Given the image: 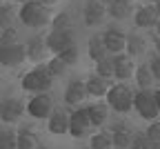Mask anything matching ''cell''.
<instances>
[{
	"instance_id": "d6a6232c",
	"label": "cell",
	"mask_w": 160,
	"mask_h": 149,
	"mask_svg": "<svg viewBox=\"0 0 160 149\" xmlns=\"http://www.w3.org/2000/svg\"><path fill=\"white\" fill-rule=\"evenodd\" d=\"M129 149H151V140H149L145 134H138V136H133V138H131Z\"/></svg>"
},
{
	"instance_id": "e575fe53",
	"label": "cell",
	"mask_w": 160,
	"mask_h": 149,
	"mask_svg": "<svg viewBox=\"0 0 160 149\" xmlns=\"http://www.w3.org/2000/svg\"><path fill=\"white\" fill-rule=\"evenodd\" d=\"M149 67H151L153 80H160V56H158V54H153V56H151V62H149Z\"/></svg>"
},
{
	"instance_id": "30bf717a",
	"label": "cell",
	"mask_w": 160,
	"mask_h": 149,
	"mask_svg": "<svg viewBox=\"0 0 160 149\" xmlns=\"http://www.w3.org/2000/svg\"><path fill=\"white\" fill-rule=\"evenodd\" d=\"M25 47H27V58H29L31 62H36V65H42V62L47 60V56H49L45 36H36V38H31Z\"/></svg>"
},
{
	"instance_id": "f1b7e54d",
	"label": "cell",
	"mask_w": 160,
	"mask_h": 149,
	"mask_svg": "<svg viewBox=\"0 0 160 149\" xmlns=\"http://www.w3.org/2000/svg\"><path fill=\"white\" fill-rule=\"evenodd\" d=\"M47 69H49V74H51L53 78H58V76H65L67 65L60 60V56H53V58H49V62H47Z\"/></svg>"
},
{
	"instance_id": "8fae6325",
	"label": "cell",
	"mask_w": 160,
	"mask_h": 149,
	"mask_svg": "<svg viewBox=\"0 0 160 149\" xmlns=\"http://www.w3.org/2000/svg\"><path fill=\"white\" fill-rule=\"evenodd\" d=\"M111 62H113V76L125 82L133 76V58H129L127 54H116L111 56Z\"/></svg>"
},
{
	"instance_id": "9c48e42d",
	"label": "cell",
	"mask_w": 160,
	"mask_h": 149,
	"mask_svg": "<svg viewBox=\"0 0 160 149\" xmlns=\"http://www.w3.org/2000/svg\"><path fill=\"white\" fill-rule=\"evenodd\" d=\"M25 111H27L25 102L18 100V98H5L2 102H0V120L7 122V125L18 122L20 118L25 116Z\"/></svg>"
},
{
	"instance_id": "d4e9b609",
	"label": "cell",
	"mask_w": 160,
	"mask_h": 149,
	"mask_svg": "<svg viewBox=\"0 0 160 149\" xmlns=\"http://www.w3.org/2000/svg\"><path fill=\"white\" fill-rule=\"evenodd\" d=\"M16 16H18V5H13V3H2L0 5V29H7V27H11L13 25V20H16Z\"/></svg>"
},
{
	"instance_id": "484cf974",
	"label": "cell",
	"mask_w": 160,
	"mask_h": 149,
	"mask_svg": "<svg viewBox=\"0 0 160 149\" xmlns=\"http://www.w3.org/2000/svg\"><path fill=\"white\" fill-rule=\"evenodd\" d=\"M91 149H113L111 131H98L91 136Z\"/></svg>"
},
{
	"instance_id": "5bb4252c",
	"label": "cell",
	"mask_w": 160,
	"mask_h": 149,
	"mask_svg": "<svg viewBox=\"0 0 160 149\" xmlns=\"http://www.w3.org/2000/svg\"><path fill=\"white\" fill-rule=\"evenodd\" d=\"M102 42L109 54H125V45H127V33L118 31V29H109L102 33Z\"/></svg>"
},
{
	"instance_id": "d6986e66",
	"label": "cell",
	"mask_w": 160,
	"mask_h": 149,
	"mask_svg": "<svg viewBox=\"0 0 160 149\" xmlns=\"http://www.w3.org/2000/svg\"><path fill=\"white\" fill-rule=\"evenodd\" d=\"M85 87H87V96H93V98H102V96H107V91H109V87H111V80H107V78H100V76H89L87 80H85Z\"/></svg>"
},
{
	"instance_id": "9a60e30c",
	"label": "cell",
	"mask_w": 160,
	"mask_h": 149,
	"mask_svg": "<svg viewBox=\"0 0 160 149\" xmlns=\"http://www.w3.org/2000/svg\"><path fill=\"white\" fill-rule=\"evenodd\" d=\"M109 105L102 102V100H96L93 105H89L87 107V114H89V120H91V127L93 129H98V127H102L109 118Z\"/></svg>"
},
{
	"instance_id": "83f0119b",
	"label": "cell",
	"mask_w": 160,
	"mask_h": 149,
	"mask_svg": "<svg viewBox=\"0 0 160 149\" xmlns=\"http://www.w3.org/2000/svg\"><path fill=\"white\" fill-rule=\"evenodd\" d=\"M0 149H18V131L13 129L0 131Z\"/></svg>"
},
{
	"instance_id": "ab89813d",
	"label": "cell",
	"mask_w": 160,
	"mask_h": 149,
	"mask_svg": "<svg viewBox=\"0 0 160 149\" xmlns=\"http://www.w3.org/2000/svg\"><path fill=\"white\" fill-rule=\"evenodd\" d=\"M153 7H156V11H158V18H160V0H156V5H153Z\"/></svg>"
},
{
	"instance_id": "cb8c5ba5",
	"label": "cell",
	"mask_w": 160,
	"mask_h": 149,
	"mask_svg": "<svg viewBox=\"0 0 160 149\" xmlns=\"http://www.w3.org/2000/svg\"><path fill=\"white\" fill-rule=\"evenodd\" d=\"M136 82L140 89H151V82H153V74H151V67L149 62H142V65L136 67Z\"/></svg>"
},
{
	"instance_id": "ee69618b",
	"label": "cell",
	"mask_w": 160,
	"mask_h": 149,
	"mask_svg": "<svg viewBox=\"0 0 160 149\" xmlns=\"http://www.w3.org/2000/svg\"><path fill=\"white\" fill-rule=\"evenodd\" d=\"M145 5H156V0H142Z\"/></svg>"
},
{
	"instance_id": "bcb514c9",
	"label": "cell",
	"mask_w": 160,
	"mask_h": 149,
	"mask_svg": "<svg viewBox=\"0 0 160 149\" xmlns=\"http://www.w3.org/2000/svg\"><path fill=\"white\" fill-rule=\"evenodd\" d=\"M0 91H2V78H0Z\"/></svg>"
},
{
	"instance_id": "d590c367",
	"label": "cell",
	"mask_w": 160,
	"mask_h": 149,
	"mask_svg": "<svg viewBox=\"0 0 160 149\" xmlns=\"http://www.w3.org/2000/svg\"><path fill=\"white\" fill-rule=\"evenodd\" d=\"M153 47H156V54L160 56V36H158L156 31H153Z\"/></svg>"
},
{
	"instance_id": "6da1fadb",
	"label": "cell",
	"mask_w": 160,
	"mask_h": 149,
	"mask_svg": "<svg viewBox=\"0 0 160 149\" xmlns=\"http://www.w3.org/2000/svg\"><path fill=\"white\" fill-rule=\"evenodd\" d=\"M18 18L22 20L27 27L38 29V27L49 25L51 13H49V7H45L40 0H27V3H22L18 7Z\"/></svg>"
},
{
	"instance_id": "4316f807",
	"label": "cell",
	"mask_w": 160,
	"mask_h": 149,
	"mask_svg": "<svg viewBox=\"0 0 160 149\" xmlns=\"http://www.w3.org/2000/svg\"><path fill=\"white\" fill-rule=\"evenodd\" d=\"M96 76L107 78V80L113 78V62H111V56H107V58H102V60L96 62Z\"/></svg>"
},
{
	"instance_id": "ba28073f",
	"label": "cell",
	"mask_w": 160,
	"mask_h": 149,
	"mask_svg": "<svg viewBox=\"0 0 160 149\" xmlns=\"http://www.w3.org/2000/svg\"><path fill=\"white\" fill-rule=\"evenodd\" d=\"M91 127V120H89V114H87V107H78L73 111H69V131L73 138H82Z\"/></svg>"
},
{
	"instance_id": "52a82bcc",
	"label": "cell",
	"mask_w": 160,
	"mask_h": 149,
	"mask_svg": "<svg viewBox=\"0 0 160 149\" xmlns=\"http://www.w3.org/2000/svg\"><path fill=\"white\" fill-rule=\"evenodd\" d=\"M45 42H47V49L58 56L60 51H65V49H69V47L76 45V31H73V29H65V31L51 29V31L47 33Z\"/></svg>"
},
{
	"instance_id": "4fadbf2b",
	"label": "cell",
	"mask_w": 160,
	"mask_h": 149,
	"mask_svg": "<svg viewBox=\"0 0 160 149\" xmlns=\"http://www.w3.org/2000/svg\"><path fill=\"white\" fill-rule=\"evenodd\" d=\"M47 129H49V134H53V136H62V134H67V131H69V111L62 109V107L53 109V114L49 116Z\"/></svg>"
},
{
	"instance_id": "7c38bea8",
	"label": "cell",
	"mask_w": 160,
	"mask_h": 149,
	"mask_svg": "<svg viewBox=\"0 0 160 149\" xmlns=\"http://www.w3.org/2000/svg\"><path fill=\"white\" fill-rule=\"evenodd\" d=\"M158 11H156V7L153 5H145V7H138L136 9V13H133V23H136V27H140V29H153L156 25H158Z\"/></svg>"
},
{
	"instance_id": "7a4b0ae2",
	"label": "cell",
	"mask_w": 160,
	"mask_h": 149,
	"mask_svg": "<svg viewBox=\"0 0 160 149\" xmlns=\"http://www.w3.org/2000/svg\"><path fill=\"white\" fill-rule=\"evenodd\" d=\"M51 85H53V76L49 74L47 65H36L31 71L22 74V80H20V87L31 94H45L51 89Z\"/></svg>"
},
{
	"instance_id": "8992f818",
	"label": "cell",
	"mask_w": 160,
	"mask_h": 149,
	"mask_svg": "<svg viewBox=\"0 0 160 149\" xmlns=\"http://www.w3.org/2000/svg\"><path fill=\"white\" fill-rule=\"evenodd\" d=\"M27 60V47L25 42H13V45H2L0 42V65L5 67H18Z\"/></svg>"
},
{
	"instance_id": "f546056e",
	"label": "cell",
	"mask_w": 160,
	"mask_h": 149,
	"mask_svg": "<svg viewBox=\"0 0 160 149\" xmlns=\"http://www.w3.org/2000/svg\"><path fill=\"white\" fill-rule=\"evenodd\" d=\"M58 56H60V60H62L67 67H73L76 62L80 60V51H78V47H76V45H73V47H69V49H65V51H60Z\"/></svg>"
},
{
	"instance_id": "5b68a950",
	"label": "cell",
	"mask_w": 160,
	"mask_h": 149,
	"mask_svg": "<svg viewBox=\"0 0 160 149\" xmlns=\"http://www.w3.org/2000/svg\"><path fill=\"white\" fill-rule=\"evenodd\" d=\"M53 98L49 96V91H45V94H33L31 96V100L27 102V114L31 116V118H36V120H45V118H49L51 114H53Z\"/></svg>"
},
{
	"instance_id": "ac0fdd59",
	"label": "cell",
	"mask_w": 160,
	"mask_h": 149,
	"mask_svg": "<svg viewBox=\"0 0 160 149\" xmlns=\"http://www.w3.org/2000/svg\"><path fill=\"white\" fill-rule=\"evenodd\" d=\"M85 98H89L85 82H82V80H71V82L67 85V89H65V102L73 107V105H80Z\"/></svg>"
},
{
	"instance_id": "836d02e7",
	"label": "cell",
	"mask_w": 160,
	"mask_h": 149,
	"mask_svg": "<svg viewBox=\"0 0 160 149\" xmlns=\"http://www.w3.org/2000/svg\"><path fill=\"white\" fill-rule=\"evenodd\" d=\"M145 136H147L151 142H160V120H151V125L147 127Z\"/></svg>"
},
{
	"instance_id": "ffe728a7",
	"label": "cell",
	"mask_w": 160,
	"mask_h": 149,
	"mask_svg": "<svg viewBox=\"0 0 160 149\" xmlns=\"http://www.w3.org/2000/svg\"><path fill=\"white\" fill-rule=\"evenodd\" d=\"M133 11V0H113L111 5H107V16L113 20H125Z\"/></svg>"
},
{
	"instance_id": "2e32d148",
	"label": "cell",
	"mask_w": 160,
	"mask_h": 149,
	"mask_svg": "<svg viewBox=\"0 0 160 149\" xmlns=\"http://www.w3.org/2000/svg\"><path fill=\"white\" fill-rule=\"evenodd\" d=\"M105 16H107V7L105 5H100L98 0L87 3V7H85V25L87 27H98L105 20Z\"/></svg>"
},
{
	"instance_id": "74e56055",
	"label": "cell",
	"mask_w": 160,
	"mask_h": 149,
	"mask_svg": "<svg viewBox=\"0 0 160 149\" xmlns=\"http://www.w3.org/2000/svg\"><path fill=\"white\" fill-rule=\"evenodd\" d=\"M40 3H42L45 7H51V5H56V3H58V0H40Z\"/></svg>"
},
{
	"instance_id": "603a6c76",
	"label": "cell",
	"mask_w": 160,
	"mask_h": 149,
	"mask_svg": "<svg viewBox=\"0 0 160 149\" xmlns=\"http://www.w3.org/2000/svg\"><path fill=\"white\" fill-rule=\"evenodd\" d=\"M38 145H40V140H38L36 129L25 127V129L18 131V149H36Z\"/></svg>"
},
{
	"instance_id": "3957f363",
	"label": "cell",
	"mask_w": 160,
	"mask_h": 149,
	"mask_svg": "<svg viewBox=\"0 0 160 149\" xmlns=\"http://www.w3.org/2000/svg\"><path fill=\"white\" fill-rule=\"evenodd\" d=\"M105 102L109 105V109H113L118 114H127L133 109V89L125 82L111 85L105 96Z\"/></svg>"
},
{
	"instance_id": "7bdbcfd3",
	"label": "cell",
	"mask_w": 160,
	"mask_h": 149,
	"mask_svg": "<svg viewBox=\"0 0 160 149\" xmlns=\"http://www.w3.org/2000/svg\"><path fill=\"white\" fill-rule=\"evenodd\" d=\"M151 149H160V142H151Z\"/></svg>"
},
{
	"instance_id": "60d3db41",
	"label": "cell",
	"mask_w": 160,
	"mask_h": 149,
	"mask_svg": "<svg viewBox=\"0 0 160 149\" xmlns=\"http://www.w3.org/2000/svg\"><path fill=\"white\" fill-rule=\"evenodd\" d=\"M13 5H22V3H27V0H11Z\"/></svg>"
},
{
	"instance_id": "b9f144b4",
	"label": "cell",
	"mask_w": 160,
	"mask_h": 149,
	"mask_svg": "<svg viewBox=\"0 0 160 149\" xmlns=\"http://www.w3.org/2000/svg\"><path fill=\"white\" fill-rule=\"evenodd\" d=\"M153 29H156V33H158V36H160V20H158V25H156V27H153Z\"/></svg>"
},
{
	"instance_id": "e0dca14e",
	"label": "cell",
	"mask_w": 160,
	"mask_h": 149,
	"mask_svg": "<svg viewBox=\"0 0 160 149\" xmlns=\"http://www.w3.org/2000/svg\"><path fill=\"white\" fill-rule=\"evenodd\" d=\"M131 138H133V134H131V129H129V125L118 122V125L111 127V140H113V147H116V149H129Z\"/></svg>"
},
{
	"instance_id": "c3c4849f",
	"label": "cell",
	"mask_w": 160,
	"mask_h": 149,
	"mask_svg": "<svg viewBox=\"0 0 160 149\" xmlns=\"http://www.w3.org/2000/svg\"><path fill=\"white\" fill-rule=\"evenodd\" d=\"M113 149H116V147H113Z\"/></svg>"
},
{
	"instance_id": "4dcf8cb0",
	"label": "cell",
	"mask_w": 160,
	"mask_h": 149,
	"mask_svg": "<svg viewBox=\"0 0 160 149\" xmlns=\"http://www.w3.org/2000/svg\"><path fill=\"white\" fill-rule=\"evenodd\" d=\"M53 29L56 31H65V29H71V16L69 13H58L56 18H53Z\"/></svg>"
},
{
	"instance_id": "277c9868",
	"label": "cell",
	"mask_w": 160,
	"mask_h": 149,
	"mask_svg": "<svg viewBox=\"0 0 160 149\" xmlns=\"http://www.w3.org/2000/svg\"><path fill=\"white\" fill-rule=\"evenodd\" d=\"M133 109L136 114L142 118V120H156L160 116L158 107H156V100H153V91L151 89H140L133 91Z\"/></svg>"
},
{
	"instance_id": "8d00e7d4",
	"label": "cell",
	"mask_w": 160,
	"mask_h": 149,
	"mask_svg": "<svg viewBox=\"0 0 160 149\" xmlns=\"http://www.w3.org/2000/svg\"><path fill=\"white\" fill-rule=\"evenodd\" d=\"M153 100H156V107H158V111H160V87L153 89Z\"/></svg>"
},
{
	"instance_id": "f6af8a7d",
	"label": "cell",
	"mask_w": 160,
	"mask_h": 149,
	"mask_svg": "<svg viewBox=\"0 0 160 149\" xmlns=\"http://www.w3.org/2000/svg\"><path fill=\"white\" fill-rule=\"evenodd\" d=\"M36 149H49V147H42V145H38V147H36Z\"/></svg>"
},
{
	"instance_id": "44dd1931",
	"label": "cell",
	"mask_w": 160,
	"mask_h": 149,
	"mask_svg": "<svg viewBox=\"0 0 160 149\" xmlns=\"http://www.w3.org/2000/svg\"><path fill=\"white\" fill-rule=\"evenodd\" d=\"M145 51H147V40L142 36H138V33H129L127 36V45H125V54L129 58H138Z\"/></svg>"
},
{
	"instance_id": "f35d334b",
	"label": "cell",
	"mask_w": 160,
	"mask_h": 149,
	"mask_svg": "<svg viewBox=\"0 0 160 149\" xmlns=\"http://www.w3.org/2000/svg\"><path fill=\"white\" fill-rule=\"evenodd\" d=\"M98 3H100V5H105V7H107V5H111V3H113V0H98Z\"/></svg>"
},
{
	"instance_id": "7dc6e473",
	"label": "cell",
	"mask_w": 160,
	"mask_h": 149,
	"mask_svg": "<svg viewBox=\"0 0 160 149\" xmlns=\"http://www.w3.org/2000/svg\"><path fill=\"white\" fill-rule=\"evenodd\" d=\"M0 3H2V0H0Z\"/></svg>"
},
{
	"instance_id": "1f68e13d",
	"label": "cell",
	"mask_w": 160,
	"mask_h": 149,
	"mask_svg": "<svg viewBox=\"0 0 160 149\" xmlns=\"http://www.w3.org/2000/svg\"><path fill=\"white\" fill-rule=\"evenodd\" d=\"M0 42H2V45H13V42H20V36L13 27H7L0 33Z\"/></svg>"
},
{
	"instance_id": "7402d4cb",
	"label": "cell",
	"mask_w": 160,
	"mask_h": 149,
	"mask_svg": "<svg viewBox=\"0 0 160 149\" xmlns=\"http://www.w3.org/2000/svg\"><path fill=\"white\" fill-rule=\"evenodd\" d=\"M87 51H89V58H91L93 62H98V60H102V58L109 56V51H107V47H105V42H102V36H91V38H89V47H87Z\"/></svg>"
}]
</instances>
